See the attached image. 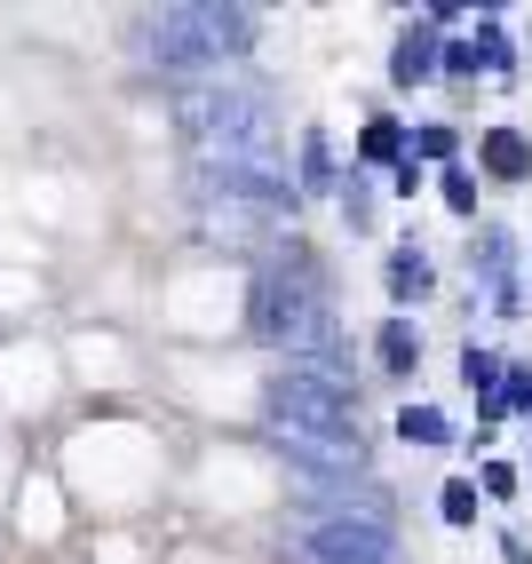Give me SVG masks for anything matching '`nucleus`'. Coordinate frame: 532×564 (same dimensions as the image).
I'll list each match as a JSON object with an SVG mask.
<instances>
[{"mask_svg": "<svg viewBox=\"0 0 532 564\" xmlns=\"http://www.w3.org/2000/svg\"><path fill=\"white\" fill-rule=\"evenodd\" d=\"M254 334H262V343H279V350H294V366H326L334 373L341 326H334L326 294L311 279V254H294V271L279 262V271L254 279Z\"/></svg>", "mask_w": 532, "mask_h": 564, "instance_id": "obj_1", "label": "nucleus"}, {"mask_svg": "<svg viewBox=\"0 0 532 564\" xmlns=\"http://www.w3.org/2000/svg\"><path fill=\"white\" fill-rule=\"evenodd\" d=\"M135 48L160 72H215L222 56L254 48V9H160L135 24Z\"/></svg>", "mask_w": 532, "mask_h": 564, "instance_id": "obj_2", "label": "nucleus"}, {"mask_svg": "<svg viewBox=\"0 0 532 564\" xmlns=\"http://www.w3.org/2000/svg\"><path fill=\"white\" fill-rule=\"evenodd\" d=\"M183 135L199 143L207 160H254V167H271V104H262L254 88H239V80H215V88H192L183 96Z\"/></svg>", "mask_w": 532, "mask_h": 564, "instance_id": "obj_3", "label": "nucleus"}, {"mask_svg": "<svg viewBox=\"0 0 532 564\" xmlns=\"http://www.w3.org/2000/svg\"><path fill=\"white\" fill-rule=\"evenodd\" d=\"M271 422L286 437H350V382L326 366H286L271 382Z\"/></svg>", "mask_w": 532, "mask_h": 564, "instance_id": "obj_4", "label": "nucleus"}, {"mask_svg": "<svg viewBox=\"0 0 532 564\" xmlns=\"http://www.w3.org/2000/svg\"><path fill=\"white\" fill-rule=\"evenodd\" d=\"M199 199H231V207H294V183L279 167H254V160H199Z\"/></svg>", "mask_w": 532, "mask_h": 564, "instance_id": "obj_5", "label": "nucleus"}, {"mask_svg": "<svg viewBox=\"0 0 532 564\" xmlns=\"http://www.w3.org/2000/svg\"><path fill=\"white\" fill-rule=\"evenodd\" d=\"M311 556L318 564H390V524H373V517H318L311 524Z\"/></svg>", "mask_w": 532, "mask_h": 564, "instance_id": "obj_6", "label": "nucleus"}, {"mask_svg": "<svg viewBox=\"0 0 532 564\" xmlns=\"http://www.w3.org/2000/svg\"><path fill=\"white\" fill-rule=\"evenodd\" d=\"M485 167L501 175V183H524V175H532V143H524L517 128H492V135H485Z\"/></svg>", "mask_w": 532, "mask_h": 564, "instance_id": "obj_7", "label": "nucleus"}, {"mask_svg": "<svg viewBox=\"0 0 532 564\" xmlns=\"http://www.w3.org/2000/svg\"><path fill=\"white\" fill-rule=\"evenodd\" d=\"M430 286H437L430 254H422V247H398V254H390V294H398V303H422Z\"/></svg>", "mask_w": 532, "mask_h": 564, "instance_id": "obj_8", "label": "nucleus"}, {"mask_svg": "<svg viewBox=\"0 0 532 564\" xmlns=\"http://www.w3.org/2000/svg\"><path fill=\"white\" fill-rule=\"evenodd\" d=\"M430 72H437V32H430V24H413L405 41H398V80L413 88V80H430Z\"/></svg>", "mask_w": 532, "mask_h": 564, "instance_id": "obj_9", "label": "nucleus"}, {"mask_svg": "<svg viewBox=\"0 0 532 564\" xmlns=\"http://www.w3.org/2000/svg\"><path fill=\"white\" fill-rule=\"evenodd\" d=\"M358 152H366L373 167H382V160H398V152H405V128H398V120H366V135H358Z\"/></svg>", "mask_w": 532, "mask_h": 564, "instance_id": "obj_10", "label": "nucleus"}, {"mask_svg": "<svg viewBox=\"0 0 532 564\" xmlns=\"http://www.w3.org/2000/svg\"><path fill=\"white\" fill-rule=\"evenodd\" d=\"M398 430H405L413 445H445V437H453V430H445V413H437V405H405V413H398Z\"/></svg>", "mask_w": 532, "mask_h": 564, "instance_id": "obj_11", "label": "nucleus"}, {"mask_svg": "<svg viewBox=\"0 0 532 564\" xmlns=\"http://www.w3.org/2000/svg\"><path fill=\"white\" fill-rule=\"evenodd\" d=\"M413 358H422V334H413L405 318H398V326H382V366H390V373H405Z\"/></svg>", "mask_w": 532, "mask_h": 564, "instance_id": "obj_12", "label": "nucleus"}, {"mask_svg": "<svg viewBox=\"0 0 532 564\" xmlns=\"http://www.w3.org/2000/svg\"><path fill=\"white\" fill-rule=\"evenodd\" d=\"M462 382H469V390H501V358L469 350V358H462Z\"/></svg>", "mask_w": 532, "mask_h": 564, "instance_id": "obj_13", "label": "nucleus"}, {"mask_svg": "<svg viewBox=\"0 0 532 564\" xmlns=\"http://www.w3.org/2000/svg\"><path fill=\"white\" fill-rule=\"evenodd\" d=\"M341 215H350V231H366V223H373V199H366V183H341Z\"/></svg>", "mask_w": 532, "mask_h": 564, "instance_id": "obj_14", "label": "nucleus"}, {"mask_svg": "<svg viewBox=\"0 0 532 564\" xmlns=\"http://www.w3.org/2000/svg\"><path fill=\"white\" fill-rule=\"evenodd\" d=\"M477 517V485H445V524H469Z\"/></svg>", "mask_w": 532, "mask_h": 564, "instance_id": "obj_15", "label": "nucleus"}, {"mask_svg": "<svg viewBox=\"0 0 532 564\" xmlns=\"http://www.w3.org/2000/svg\"><path fill=\"white\" fill-rule=\"evenodd\" d=\"M422 160H453V128H422V135H405Z\"/></svg>", "mask_w": 532, "mask_h": 564, "instance_id": "obj_16", "label": "nucleus"}, {"mask_svg": "<svg viewBox=\"0 0 532 564\" xmlns=\"http://www.w3.org/2000/svg\"><path fill=\"white\" fill-rule=\"evenodd\" d=\"M445 199L462 207V215H477V175H462V167H453V175H445Z\"/></svg>", "mask_w": 532, "mask_h": 564, "instance_id": "obj_17", "label": "nucleus"}, {"mask_svg": "<svg viewBox=\"0 0 532 564\" xmlns=\"http://www.w3.org/2000/svg\"><path fill=\"white\" fill-rule=\"evenodd\" d=\"M501 405H517V413H532V373H501Z\"/></svg>", "mask_w": 532, "mask_h": 564, "instance_id": "obj_18", "label": "nucleus"}]
</instances>
